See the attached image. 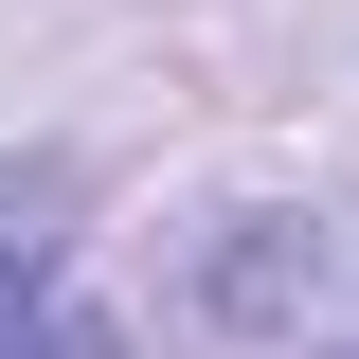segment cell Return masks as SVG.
Segmentation results:
<instances>
[{"mask_svg": "<svg viewBox=\"0 0 359 359\" xmlns=\"http://www.w3.org/2000/svg\"><path fill=\"white\" fill-rule=\"evenodd\" d=\"M0 359H126L108 323H72V306H36V323H0Z\"/></svg>", "mask_w": 359, "mask_h": 359, "instance_id": "cell-3", "label": "cell"}, {"mask_svg": "<svg viewBox=\"0 0 359 359\" xmlns=\"http://www.w3.org/2000/svg\"><path fill=\"white\" fill-rule=\"evenodd\" d=\"M198 323L252 359H359V198H269L198 252Z\"/></svg>", "mask_w": 359, "mask_h": 359, "instance_id": "cell-1", "label": "cell"}, {"mask_svg": "<svg viewBox=\"0 0 359 359\" xmlns=\"http://www.w3.org/2000/svg\"><path fill=\"white\" fill-rule=\"evenodd\" d=\"M54 216H72V180L54 162H0V323L54 306Z\"/></svg>", "mask_w": 359, "mask_h": 359, "instance_id": "cell-2", "label": "cell"}]
</instances>
